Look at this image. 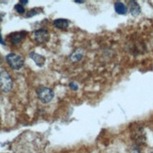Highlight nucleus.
<instances>
[{"label":"nucleus","instance_id":"nucleus-4","mask_svg":"<svg viewBox=\"0 0 153 153\" xmlns=\"http://www.w3.org/2000/svg\"><path fill=\"white\" fill-rule=\"evenodd\" d=\"M49 38H50V36H49V32L47 29L41 28V29H38L34 32V39L39 43L47 42L49 41Z\"/></svg>","mask_w":153,"mask_h":153},{"label":"nucleus","instance_id":"nucleus-17","mask_svg":"<svg viewBox=\"0 0 153 153\" xmlns=\"http://www.w3.org/2000/svg\"><path fill=\"white\" fill-rule=\"evenodd\" d=\"M1 21H2V18H1V17H0V23H1Z\"/></svg>","mask_w":153,"mask_h":153},{"label":"nucleus","instance_id":"nucleus-8","mask_svg":"<svg viewBox=\"0 0 153 153\" xmlns=\"http://www.w3.org/2000/svg\"><path fill=\"white\" fill-rule=\"evenodd\" d=\"M129 7H130V12H131V15L137 16V15L140 14L141 8H140V6L138 5L137 2H135V1H131L130 4H129Z\"/></svg>","mask_w":153,"mask_h":153},{"label":"nucleus","instance_id":"nucleus-10","mask_svg":"<svg viewBox=\"0 0 153 153\" xmlns=\"http://www.w3.org/2000/svg\"><path fill=\"white\" fill-rule=\"evenodd\" d=\"M82 58H83V52H82V50H80V49L74 51L71 56V60L74 61V62L81 60Z\"/></svg>","mask_w":153,"mask_h":153},{"label":"nucleus","instance_id":"nucleus-7","mask_svg":"<svg viewBox=\"0 0 153 153\" xmlns=\"http://www.w3.org/2000/svg\"><path fill=\"white\" fill-rule=\"evenodd\" d=\"M54 26H56V28H59V29H66L69 27L70 25V21L67 19H56L54 21Z\"/></svg>","mask_w":153,"mask_h":153},{"label":"nucleus","instance_id":"nucleus-1","mask_svg":"<svg viewBox=\"0 0 153 153\" xmlns=\"http://www.w3.org/2000/svg\"><path fill=\"white\" fill-rule=\"evenodd\" d=\"M12 79L9 72L5 69L0 68V90L3 92H10L12 88Z\"/></svg>","mask_w":153,"mask_h":153},{"label":"nucleus","instance_id":"nucleus-9","mask_svg":"<svg viewBox=\"0 0 153 153\" xmlns=\"http://www.w3.org/2000/svg\"><path fill=\"white\" fill-rule=\"evenodd\" d=\"M115 10L117 14H126V12H127V8H126V6L122 3V2H117L115 4Z\"/></svg>","mask_w":153,"mask_h":153},{"label":"nucleus","instance_id":"nucleus-14","mask_svg":"<svg viewBox=\"0 0 153 153\" xmlns=\"http://www.w3.org/2000/svg\"><path fill=\"white\" fill-rule=\"evenodd\" d=\"M0 43L5 44V42L3 41V38H2V35H1V30H0Z\"/></svg>","mask_w":153,"mask_h":153},{"label":"nucleus","instance_id":"nucleus-6","mask_svg":"<svg viewBox=\"0 0 153 153\" xmlns=\"http://www.w3.org/2000/svg\"><path fill=\"white\" fill-rule=\"evenodd\" d=\"M30 57H31V59H33V61H34L38 66H39V67H42L45 63V57L42 55H39L36 52H31Z\"/></svg>","mask_w":153,"mask_h":153},{"label":"nucleus","instance_id":"nucleus-11","mask_svg":"<svg viewBox=\"0 0 153 153\" xmlns=\"http://www.w3.org/2000/svg\"><path fill=\"white\" fill-rule=\"evenodd\" d=\"M14 9H15V10H16L18 13H21V14H23V13L25 12V8H24V6L21 5L20 3L17 4V5H15Z\"/></svg>","mask_w":153,"mask_h":153},{"label":"nucleus","instance_id":"nucleus-12","mask_svg":"<svg viewBox=\"0 0 153 153\" xmlns=\"http://www.w3.org/2000/svg\"><path fill=\"white\" fill-rule=\"evenodd\" d=\"M38 10V9H33V10H30L28 12H27V17H31V16H34V15H36V14H38L39 13V11H37Z\"/></svg>","mask_w":153,"mask_h":153},{"label":"nucleus","instance_id":"nucleus-15","mask_svg":"<svg viewBox=\"0 0 153 153\" xmlns=\"http://www.w3.org/2000/svg\"><path fill=\"white\" fill-rule=\"evenodd\" d=\"M28 3V1H27V0H21V1H20V4H21V5H25V4H27Z\"/></svg>","mask_w":153,"mask_h":153},{"label":"nucleus","instance_id":"nucleus-3","mask_svg":"<svg viewBox=\"0 0 153 153\" xmlns=\"http://www.w3.org/2000/svg\"><path fill=\"white\" fill-rule=\"evenodd\" d=\"M6 60L10 65V67L13 70H20L24 66V59L21 56L14 53H10L6 56Z\"/></svg>","mask_w":153,"mask_h":153},{"label":"nucleus","instance_id":"nucleus-13","mask_svg":"<svg viewBox=\"0 0 153 153\" xmlns=\"http://www.w3.org/2000/svg\"><path fill=\"white\" fill-rule=\"evenodd\" d=\"M70 88H71V89H74V90H77V89H78V86H77L74 83H71V84H70Z\"/></svg>","mask_w":153,"mask_h":153},{"label":"nucleus","instance_id":"nucleus-16","mask_svg":"<svg viewBox=\"0 0 153 153\" xmlns=\"http://www.w3.org/2000/svg\"><path fill=\"white\" fill-rule=\"evenodd\" d=\"M75 2H76V3H84V1H78V0H76Z\"/></svg>","mask_w":153,"mask_h":153},{"label":"nucleus","instance_id":"nucleus-5","mask_svg":"<svg viewBox=\"0 0 153 153\" xmlns=\"http://www.w3.org/2000/svg\"><path fill=\"white\" fill-rule=\"evenodd\" d=\"M26 36L25 31H21V32H14L9 36V39H10V42L14 45H17L23 42V39Z\"/></svg>","mask_w":153,"mask_h":153},{"label":"nucleus","instance_id":"nucleus-2","mask_svg":"<svg viewBox=\"0 0 153 153\" xmlns=\"http://www.w3.org/2000/svg\"><path fill=\"white\" fill-rule=\"evenodd\" d=\"M37 96L42 103H49L54 99V91L47 86H41L37 89Z\"/></svg>","mask_w":153,"mask_h":153}]
</instances>
